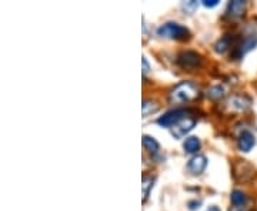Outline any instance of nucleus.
Instances as JSON below:
<instances>
[{
	"mask_svg": "<svg viewBox=\"0 0 257 211\" xmlns=\"http://www.w3.org/2000/svg\"><path fill=\"white\" fill-rule=\"evenodd\" d=\"M257 46V34L252 33V34H248L246 37H243L242 40L238 39L236 44L233 46V51H232V57L236 59V60H240L243 59L248 51L253 50Z\"/></svg>",
	"mask_w": 257,
	"mask_h": 211,
	"instance_id": "nucleus-4",
	"label": "nucleus"
},
{
	"mask_svg": "<svg viewBox=\"0 0 257 211\" xmlns=\"http://www.w3.org/2000/svg\"><path fill=\"white\" fill-rule=\"evenodd\" d=\"M233 211H244V210H243V207H234Z\"/></svg>",
	"mask_w": 257,
	"mask_h": 211,
	"instance_id": "nucleus-24",
	"label": "nucleus"
},
{
	"mask_svg": "<svg viewBox=\"0 0 257 211\" xmlns=\"http://www.w3.org/2000/svg\"><path fill=\"white\" fill-rule=\"evenodd\" d=\"M193 111L188 110V109H174L168 113H164L163 116H160L158 119V124L166 129H172L174 124H178V121L183 120L184 117H188V114H192Z\"/></svg>",
	"mask_w": 257,
	"mask_h": 211,
	"instance_id": "nucleus-5",
	"label": "nucleus"
},
{
	"mask_svg": "<svg viewBox=\"0 0 257 211\" xmlns=\"http://www.w3.org/2000/svg\"><path fill=\"white\" fill-rule=\"evenodd\" d=\"M206 211H220V209H218V206H210Z\"/></svg>",
	"mask_w": 257,
	"mask_h": 211,
	"instance_id": "nucleus-23",
	"label": "nucleus"
},
{
	"mask_svg": "<svg viewBox=\"0 0 257 211\" xmlns=\"http://www.w3.org/2000/svg\"><path fill=\"white\" fill-rule=\"evenodd\" d=\"M178 64L183 70L193 71L203 64V57L193 50H184L178 54Z\"/></svg>",
	"mask_w": 257,
	"mask_h": 211,
	"instance_id": "nucleus-3",
	"label": "nucleus"
},
{
	"mask_svg": "<svg viewBox=\"0 0 257 211\" xmlns=\"http://www.w3.org/2000/svg\"><path fill=\"white\" fill-rule=\"evenodd\" d=\"M250 106H252V99L246 94H233L226 101V107L234 113H243L248 110Z\"/></svg>",
	"mask_w": 257,
	"mask_h": 211,
	"instance_id": "nucleus-6",
	"label": "nucleus"
},
{
	"mask_svg": "<svg viewBox=\"0 0 257 211\" xmlns=\"http://www.w3.org/2000/svg\"><path fill=\"white\" fill-rule=\"evenodd\" d=\"M158 36L172 40H188L190 39V30L186 26H182L176 21H168L163 23L158 29Z\"/></svg>",
	"mask_w": 257,
	"mask_h": 211,
	"instance_id": "nucleus-2",
	"label": "nucleus"
},
{
	"mask_svg": "<svg viewBox=\"0 0 257 211\" xmlns=\"http://www.w3.org/2000/svg\"><path fill=\"white\" fill-rule=\"evenodd\" d=\"M188 171L193 176H200L208 167V159L203 154H196L188 161Z\"/></svg>",
	"mask_w": 257,
	"mask_h": 211,
	"instance_id": "nucleus-8",
	"label": "nucleus"
},
{
	"mask_svg": "<svg viewBox=\"0 0 257 211\" xmlns=\"http://www.w3.org/2000/svg\"><path fill=\"white\" fill-rule=\"evenodd\" d=\"M194 126H196V119L193 117V113H192V114H188V117H184L183 120L178 121V124H174L170 129V131H172V136L174 139H183Z\"/></svg>",
	"mask_w": 257,
	"mask_h": 211,
	"instance_id": "nucleus-7",
	"label": "nucleus"
},
{
	"mask_svg": "<svg viewBox=\"0 0 257 211\" xmlns=\"http://www.w3.org/2000/svg\"><path fill=\"white\" fill-rule=\"evenodd\" d=\"M254 146H256V137H254V134L248 130L242 131V134L238 136V150L243 151V153H248Z\"/></svg>",
	"mask_w": 257,
	"mask_h": 211,
	"instance_id": "nucleus-10",
	"label": "nucleus"
},
{
	"mask_svg": "<svg viewBox=\"0 0 257 211\" xmlns=\"http://www.w3.org/2000/svg\"><path fill=\"white\" fill-rule=\"evenodd\" d=\"M218 4V0H204L203 1V6H206L208 9H212V7H216Z\"/></svg>",
	"mask_w": 257,
	"mask_h": 211,
	"instance_id": "nucleus-21",
	"label": "nucleus"
},
{
	"mask_svg": "<svg viewBox=\"0 0 257 211\" xmlns=\"http://www.w3.org/2000/svg\"><path fill=\"white\" fill-rule=\"evenodd\" d=\"M148 70H150V66H148V59H146V57H143V74L146 76Z\"/></svg>",
	"mask_w": 257,
	"mask_h": 211,
	"instance_id": "nucleus-22",
	"label": "nucleus"
},
{
	"mask_svg": "<svg viewBox=\"0 0 257 211\" xmlns=\"http://www.w3.org/2000/svg\"><path fill=\"white\" fill-rule=\"evenodd\" d=\"M230 201L234 207H243L248 203V196L242 190H233L230 194Z\"/></svg>",
	"mask_w": 257,
	"mask_h": 211,
	"instance_id": "nucleus-16",
	"label": "nucleus"
},
{
	"mask_svg": "<svg viewBox=\"0 0 257 211\" xmlns=\"http://www.w3.org/2000/svg\"><path fill=\"white\" fill-rule=\"evenodd\" d=\"M160 106L156 100H152V99H146L143 100L142 104V113H143V117H148L150 114H154L156 111H158Z\"/></svg>",
	"mask_w": 257,
	"mask_h": 211,
	"instance_id": "nucleus-15",
	"label": "nucleus"
},
{
	"mask_svg": "<svg viewBox=\"0 0 257 211\" xmlns=\"http://www.w3.org/2000/svg\"><path fill=\"white\" fill-rule=\"evenodd\" d=\"M238 39V36L226 34V36H223V37H222L220 40H218V43L214 44V50L218 51V53H226L228 49H232V47L236 44Z\"/></svg>",
	"mask_w": 257,
	"mask_h": 211,
	"instance_id": "nucleus-12",
	"label": "nucleus"
},
{
	"mask_svg": "<svg viewBox=\"0 0 257 211\" xmlns=\"http://www.w3.org/2000/svg\"><path fill=\"white\" fill-rule=\"evenodd\" d=\"M200 206H202V200H198V199H194V200L188 201V210H192V211L198 210Z\"/></svg>",
	"mask_w": 257,
	"mask_h": 211,
	"instance_id": "nucleus-20",
	"label": "nucleus"
},
{
	"mask_svg": "<svg viewBox=\"0 0 257 211\" xmlns=\"http://www.w3.org/2000/svg\"><path fill=\"white\" fill-rule=\"evenodd\" d=\"M200 90L193 81H180L168 93V101L173 104H184L198 99Z\"/></svg>",
	"mask_w": 257,
	"mask_h": 211,
	"instance_id": "nucleus-1",
	"label": "nucleus"
},
{
	"mask_svg": "<svg viewBox=\"0 0 257 211\" xmlns=\"http://www.w3.org/2000/svg\"><path fill=\"white\" fill-rule=\"evenodd\" d=\"M198 7V3L196 0H190V1H183L182 3V9L184 13H188V14H192V13H194V10Z\"/></svg>",
	"mask_w": 257,
	"mask_h": 211,
	"instance_id": "nucleus-19",
	"label": "nucleus"
},
{
	"mask_svg": "<svg viewBox=\"0 0 257 211\" xmlns=\"http://www.w3.org/2000/svg\"><path fill=\"white\" fill-rule=\"evenodd\" d=\"M143 147L153 156L158 154V150H160V144L156 141V139L152 136H148V134L143 136Z\"/></svg>",
	"mask_w": 257,
	"mask_h": 211,
	"instance_id": "nucleus-14",
	"label": "nucleus"
},
{
	"mask_svg": "<svg viewBox=\"0 0 257 211\" xmlns=\"http://www.w3.org/2000/svg\"><path fill=\"white\" fill-rule=\"evenodd\" d=\"M200 147H202V143H200V139L196 137V136H190L188 137L184 143H183V149L186 153L188 154H193V153H198L200 150Z\"/></svg>",
	"mask_w": 257,
	"mask_h": 211,
	"instance_id": "nucleus-13",
	"label": "nucleus"
},
{
	"mask_svg": "<svg viewBox=\"0 0 257 211\" xmlns=\"http://www.w3.org/2000/svg\"><path fill=\"white\" fill-rule=\"evenodd\" d=\"M154 181L156 177L154 176H143V184H142V189H143V201L148 200V194L154 186Z\"/></svg>",
	"mask_w": 257,
	"mask_h": 211,
	"instance_id": "nucleus-17",
	"label": "nucleus"
},
{
	"mask_svg": "<svg viewBox=\"0 0 257 211\" xmlns=\"http://www.w3.org/2000/svg\"><path fill=\"white\" fill-rule=\"evenodd\" d=\"M224 87L223 86H220V84H216V86H213V87H210L208 91V97H210L212 100H220V99H223L224 97Z\"/></svg>",
	"mask_w": 257,
	"mask_h": 211,
	"instance_id": "nucleus-18",
	"label": "nucleus"
},
{
	"mask_svg": "<svg viewBox=\"0 0 257 211\" xmlns=\"http://www.w3.org/2000/svg\"><path fill=\"white\" fill-rule=\"evenodd\" d=\"M246 11V1L243 0H233L228 4V10L226 14L228 17H233V19H238L244 14Z\"/></svg>",
	"mask_w": 257,
	"mask_h": 211,
	"instance_id": "nucleus-11",
	"label": "nucleus"
},
{
	"mask_svg": "<svg viewBox=\"0 0 257 211\" xmlns=\"http://www.w3.org/2000/svg\"><path fill=\"white\" fill-rule=\"evenodd\" d=\"M254 170L253 166L248 163L246 160H238V163L234 164V177L238 179V181H248L252 180L254 177V174H248L246 171Z\"/></svg>",
	"mask_w": 257,
	"mask_h": 211,
	"instance_id": "nucleus-9",
	"label": "nucleus"
}]
</instances>
